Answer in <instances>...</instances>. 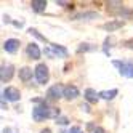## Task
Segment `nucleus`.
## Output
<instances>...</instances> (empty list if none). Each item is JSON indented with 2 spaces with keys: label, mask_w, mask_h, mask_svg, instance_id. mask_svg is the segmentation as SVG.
<instances>
[{
  "label": "nucleus",
  "mask_w": 133,
  "mask_h": 133,
  "mask_svg": "<svg viewBox=\"0 0 133 133\" xmlns=\"http://www.w3.org/2000/svg\"><path fill=\"white\" fill-rule=\"evenodd\" d=\"M112 64L119 69L120 75L128 77V79H133V61H119V59H114Z\"/></svg>",
  "instance_id": "2"
},
{
  "label": "nucleus",
  "mask_w": 133,
  "mask_h": 133,
  "mask_svg": "<svg viewBox=\"0 0 133 133\" xmlns=\"http://www.w3.org/2000/svg\"><path fill=\"white\" fill-rule=\"evenodd\" d=\"M15 74V68L13 64H8V66H2V71H0V80H2V83H6L10 82L11 77Z\"/></svg>",
  "instance_id": "6"
},
{
  "label": "nucleus",
  "mask_w": 133,
  "mask_h": 133,
  "mask_svg": "<svg viewBox=\"0 0 133 133\" xmlns=\"http://www.w3.org/2000/svg\"><path fill=\"white\" fill-rule=\"evenodd\" d=\"M26 53H27V56H29L31 59H39V58H40V55H42V51H40V48H39V45L34 43V42L27 45Z\"/></svg>",
  "instance_id": "9"
},
{
  "label": "nucleus",
  "mask_w": 133,
  "mask_h": 133,
  "mask_svg": "<svg viewBox=\"0 0 133 133\" xmlns=\"http://www.w3.org/2000/svg\"><path fill=\"white\" fill-rule=\"evenodd\" d=\"M40 133H51V130H50V128H43Z\"/></svg>",
  "instance_id": "25"
},
{
  "label": "nucleus",
  "mask_w": 133,
  "mask_h": 133,
  "mask_svg": "<svg viewBox=\"0 0 133 133\" xmlns=\"http://www.w3.org/2000/svg\"><path fill=\"white\" fill-rule=\"evenodd\" d=\"M3 99H8V101H11V103L19 101L21 99V93H19V90L15 88V87H6L3 90Z\"/></svg>",
  "instance_id": "5"
},
{
  "label": "nucleus",
  "mask_w": 133,
  "mask_h": 133,
  "mask_svg": "<svg viewBox=\"0 0 133 133\" xmlns=\"http://www.w3.org/2000/svg\"><path fill=\"white\" fill-rule=\"evenodd\" d=\"M123 46H125V48H130V50H133V39H130V40H125V42H123Z\"/></svg>",
  "instance_id": "21"
},
{
  "label": "nucleus",
  "mask_w": 133,
  "mask_h": 133,
  "mask_svg": "<svg viewBox=\"0 0 133 133\" xmlns=\"http://www.w3.org/2000/svg\"><path fill=\"white\" fill-rule=\"evenodd\" d=\"M58 117H59V109L48 106L45 99L32 109V119L35 122H42L45 119H58Z\"/></svg>",
  "instance_id": "1"
},
{
  "label": "nucleus",
  "mask_w": 133,
  "mask_h": 133,
  "mask_svg": "<svg viewBox=\"0 0 133 133\" xmlns=\"http://www.w3.org/2000/svg\"><path fill=\"white\" fill-rule=\"evenodd\" d=\"M79 96V88L75 85H66L64 87V98L66 99H75Z\"/></svg>",
  "instance_id": "12"
},
{
  "label": "nucleus",
  "mask_w": 133,
  "mask_h": 133,
  "mask_svg": "<svg viewBox=\"0 0 133 133\" xmlns=\"http://www.w3.org/2000/svg\"><path fill=\"white\" fill-rule=\"evenodd\" d=\"M18 48H19V40H16V39H8L3 42V50L6 53H16Z\"/></svg>",
  "instance_id": "11"
},
{
  "label": "nucleus",
  "mask_w": 133,
  "mask_h": 133,
  "mask_svg": "<svg viewBox=\"0 0 133 133\" xmlns=\"http://www.w3.org/2000/svg\"><path fill=\"white\" fill-rule=\"evenodd\" d=\"M96 18H99L98 11H82V13L74 15L72 19H75V21H90V19H96Z\"/></svg>",
  "instance_id": "7"
},
{
  "label": "nucleus",
  "mask_w": 133,
  "mask_h": 133,
  "mask_svg": "<svg viewBox=\"0 0 133 133\" xmlns=\"http://www.w3.org/2000/svg\"><path fill=\"white\" fill-rule=\"evenodd\" d=\"M19 79H21L23 82L31 80V79H32V69H31V68H27V66L21 68V69H19Z\"/></svg>",
  "instance_id": "16"
},
{
  "label": "nucleus",
  "mask_w": 133,
  "mask_h": 133,
  "mask_svg": "<svg viewBox=\"0 0 133 133\" xmlns=\"http://www.w3.org/2000/svg\"><path fill=\"white\" fill-rule=\"evenodd\" d=\"M101 27H103L104 31H108V32H114V31H117V29H122V27H123V21H120V19H112V21L104 23Z\"/></svg>",
  "instance_id": "10"
},
{
  "label": "nucleus",
  "mask_w": 133,
  "mask_h": 133,
  "mask_svg": "<svg viewBox=\"0 0 133 133\" xmlns=\"http://www.w3.org/2000/svg\"><path fill=\"white\" fill-rule=\"evenodd\" d=\"M117 90L116 88H112V90H104V91H99V98H103V99H108V101H111V99H114L117 96Z\"/></svg>",
  "instance_id": "17"
},
{
  "label": "nucleus",
  "mask_w": 133,
  "mask_h": 133,
  "mask_svg": "<svg viewBox=\"0 0 133 133\" xmlns=\"http://www.w3.org/2000/svg\"><path fill=\"white\" fill-rule=\"evenodd\" d=\"M82 109H83L85 112H90V108H88V104H82Z\"/></svg>",
  "instance_id": "24"
},
{
  "label": "nucleus",
  "mask_w": 133,
  "mask_h": 133,
  "mask_svg": "<svg viewBox=\"0 0 133 133\" xmlns=\"http://www.w3.org/2000/svg\"><path fill=\"white\" fill-rule=\"evenodd\" d=\"M93 133H106V130H104L103 127H96V128H95V131Z\"/></svg>",
  "instance_id": "22"
},
{
  "label": "nucleus",
  "mask_w": 133,
  "mask_h": 133,
  "mask_svg": "<svg viewBox=\"0 0 133 133\" xmlns=\"http://www.w3.org/2000/svg\"><path fill=\"white\" fill-rule=\"evenodd\" d=\"M31 6H32V10L35 13H42V11H45V8H46V0H32Z\"/></svg>",
  "instance_id": "15"
},
{
  "label": "nucleus",
  "mask_w": 133,
  "mask_h": 133,
  "mask_svg": "<svg viewBox=\"0 0 133 133\" xmlns=\"http://www.w3.org/2000/svg\"><path fill=\"white\" fill-rule=\"evenodd\" d=\"M34 75H35L37 82H39L40 85H45L46 82H48V79H50V71H48V68H46L45 64L40 63V64H37V66H35Z\"/></svg>",
  "instance_id": "3"
},
{
  "label": "nucleus",
  "mask_w": 133,
  "mask_h": 133,
  "mask_svg": "<svg viewBox=\"0 0 133 133\" xmlns=\"http://www.w3.org/2000/svg\"><path fill=\"white\" fill-rule=\"evenodd\" d=\"M112 13H114V15H117V16H120L122 19H131V18H133V10H131V8L123 6L122 3L117 6V10H114Z\"/></svg>",
  "instance_id": "8"
},
{
  "label": "nucleus",
  "mask_w": 133,
  "mask_h": 133,
  "mask_svg": "<svg viewBox=\"0 0 133 133\" xmlns=\"http://www.w3.org/2000/svg\"><path fill=\"white\" fill-rule=\"evenodd\" d=\"M83 96H85V99H87L88 103H98L99 93H96L93 88H87V90H85V93H83Z\"/></svg>",
  "instance_id": "14"
},
{
  "label": "nucleus",
  "mask_w": 133,
  "mask_h": 133,
  "mask_svg": "<svg viewBox=\"0 0 133 133\" xmlns=\"http://www.w3.org/2000/svg\"><path fill=\"white\" fill-rule=\"evenodd\" d=\"M95 48H96V46L91 45V43H82L79 48H77V51H79V53H82V51H91V50H95Z\"/></svg>",
  "instance_id": "19"
},
{
  "label": "nucleus",
  "mask_w": 133,
  "mask_h": 133,
  "mask_svg": "<svg viewBox=\"0 0 133 133\" xmlns=\"http://www.w3.org/2000/svg\"><path fill=\"white\" fill-rule=\"evenodd\" d=\"M68 133H80V128H79V127H72Z\"/></svg>",
  "instance_id": "23"
},
{
  "label": "nucleus",
  "mask_w": 133,
  "mask_h": 133,
  "mask_svg": "<svg viewBox=\"0 0 133 133\" xmlns=\"http://www.w3.org/2000/svg\"><path fill=\"white\" fill-rule=\"evenodd\" d=\"M56 123H59V125H68V123H69V119L68 117H58V119H56Z\"/></svg>",
  "instance_id": "20"
},
{
  "label": "nucleus",
  "mask_w": 133,
  "mask_h": 133,
  "mask_svg": "<svg viewBox=\"0 0 133 133\" xmlns=\"http://www.w3.org/2000/svg\"><path fill=\"white\" fill-rule=\"evenodd\" d=\"M63 96H64V87H63L61 83H56V85H53V87L48 88L45 99L46 101H58Z\"/></svg>",
  "instance_id": "4"
},
{
  "label": "nucleus",
  "mask_w": 133,
  "mask_h": 133,
  "mask_svg": "<svg viewBox=\"0 0 133 133\" xmlns=\"http://www.w3.org/2000/svg\"><path fill=\"white\" fill-rule=\"evenodd\" d=\"M50 48L55 55V58H66V56H68V50H66L64 46L58 45V43H50Z\"/></svg>",
  "instance_id": "13"
},
{
  "label": "nucleus",
  "mask_w": 133,
  "mask_h": 133,
  "mask_svg": "<svg viewBox=\"0 0 133 133\" xmlns=\"http://www.w3.org/2000/svg\"><path fill=\"white\" fill-rule=\"evenodd\" d=\"M29 34H31V35H34V37H37L39 40H42V42H45V43H48V39H46L45 35L39 34V31H37V29H32V27H31V29H29Z\"/></svg>",
  "instance_id": "18"
}]
</instances>
